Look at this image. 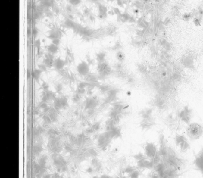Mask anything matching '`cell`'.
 I'll return each instance as SVG.
<instances>
[{
    "label": "cell",
    "instance_id": "27",
    "mask_svg": "<svg viewBox=\"0 0 203 178\" xmlns=\"http://www.w3.org/2000/svg\"><path fill=\"white\" fill-rule=\"evenodd\" d=\"M183 17H184V20H188L189 19H190V17H191V15H190L189 14H186V15L183 16Z\"/></svg>",
    "mask_w": 203,
    "mask_h": 178
},
{
    "label": "cell",
    "instance_id": "16",
    "mask_svg": "<svg viewBox=\"0 0 203 178\" xmlns=\"http://www.w3.org/2000/svg\"><path fill=\"white\" fill-rule=\"evenodd\" d=\"M105 57V54L104 53H101L98 54V55H97L98 60V61H100V63L104 62Z\"/></svg>",
    "mask_w": 203,
    "mask_h": 178
},
{
    "label": "cell",
    "instance_id": "1",
    "mask_svg": "<svg viewBox=\"0 0 203 178\" xmlns=\"http://www.w3.org/2000/svg\"><path fill=\"white\" fill-rule=\"evenodd\" d=\"M186 134L190 140H198L203 136V126L198 123H191L186 128Z\"/></svg>",
    "mask_w": 203,
    "mask_h": 178
},
{
    "label": "cell",
    "instance_id": "9",
    "mask_svg": "<svg viewBox=\"0 0 203 178\" xmlns=\"http://www.w3.org/2000/svg\"><path fill=\"white\" fill-rule=\"evenodd\" d=\"M116 58L119 61V62L123 63V61H124L125 59V55L123 51H118L116 54Z\"/></svg>",
    "mask_w": 203,
    "mask_h": 178
},
{
    "label": "cell",
    "instance_id": "13",
    "mask_svg": "<svg viewBox=\"0 0 203 178\" xmlns=\"http://www.w3.org/2000/svg\"><path fill=\"white\" fill-rule=\"evenodd\" d=\"M129 178H140V173L138 170L134 171L133 172L131 173L130 174L128 175Z\"/></svg>",
    "mask_w": 203,
    "mask_h": 178
},
{
    "label": "cell",
    "instance_id": "14",
    "mask_svg": "<svg viewBox=\"0 0 203 178\" xmlns=\"http://www.w3.org/2000/svg\"><path fill=\"white\" fill-rule=\"evenodd\" d=\"M138 69L139 71L142 73H146L147 71V68L143 64H140L138 66Z\"/></svg>",
    "mask_w": 203,
    "mask_h": 178
},
{
    "label": "cell",
    "instance_id": "22",
    "mask_svg": "<svg viewBox=\"0 0 203 178\" xmlns=\"http://www.w3.org/2000/svg\"><path fill=\"white\" fill-rule=\"evenodd\" d=\"M194 22L196 26H199L201 25V19L199 18H196L194 19Z\"/></svg>",
    "mask_w": 203,
    "mask_h": 178
},
{
    "label": "cell",
    "instance_id": "19",
    "mask_svg": "<svg viewBox=\"0 0 203 178\" xmlns=\"http://www.w3.org/2000/svg\"><path fill=\"white\" fill-rule=\"evenodd\" d=\"M82 0H69V2L73 5H77L80 4Z\"/></svg>",
    "mask_w": 203,
    "mask_h": 178
},
{
    "label": "cell",
    "instance_id": "31",
    "mask_svg": "<svg viewBox=\"0 0 203 178\" xmlns=\"http://www.w3.org/2000/svg\"><path fill=\"white\" fill-rule=\"evenodd\" d=\"M107 1H113L114 0H107Z\"/></svg>",
    "mask_w": 203,
    "mask_h": 178
},
{
    "label": "cell",
    "instance_id": "8",
    "mask_svg": "<svg viewBox=\"0 0 203 178\" xmlns=\"http://www.w3.org/2000/svg\"><path fill=\"white\" fill-rule=\"evenodd\" d=\"M88 70V66L86 65V64L84 62L82 64H81L80 65H79L78 67V70L80 71L79 73L81 75H85V74L87 73Z\"/></svg>",
    "mask_w": 203,
    "mask_h": 178
},
{
    "label": "cell",
    "instance_id": "30",
    "mask_svg": "<svg viewBox=\"0 0 203 178\" xmlns=\"http://www.w3.org/2000/svg\"><path fill=\"white\" fill-rule=\"evenodd\" d=\"M115 178H121L120 176H116Z\"/></svg>",
    "mask_w": 203,
    "mask_h": 178
},
{
    "label": "cell",
    "instance_id": "26",
    "mask_svg": "<svg viewBox=\"0 0 203 178\" xmlns=\"http://www.w3.org/2000/svg\"><path fill=\"white\" fill-rule=\"evenodd\" d=\"M117 4L120 7H123V0H117Z\"/></svg>",
    "mask_w": 203,
    "mask_h": 178
},
{
    "label": "cell",
    "instance_id": "25",
    "mask_svg": "<svg viewBox=\"0 0 203 178\" xmlns=\"http://www.w3.org/2000/svg\"><path fill=\"white\" fill-rule=\"evenodd\" d=\"M60 40L59 39H55L53 40V44H55L56 45H58L60 43Z\"/></svg>",
    "mask_w": 203,
    "mask_h": 178
},
{
    "label": "cell",
    "instance_id": "21",
    "mask_svg": "<svg viewBox=\"0 0 203 178\" xmlns=\"http://www.w3.org/2000/svg\"><path fill=\"white\" fill-rule=\"evenodd\" d=\"M113 10L114 12V13L115 14H116L117 16H119L120 15V11H119V9L117 8H113Z\"/></svg>",
    "mask_w": 203,
    "mask_h": 178
},
{
    "label": "cell",
    "instance_id": "12",
    "mask_svg": "<svg viewBox=\"0 0 203 178\" xmlns=\"http://www.w3.org/2000/svg\"><path fill=\"white\" fill-rule=\"evenodd\" d=\"M40 1L41 4L46 8H49L52 6V0H39Z\"/></svg>",
    "mask_w": 203,
    "mask_h": 178
},
{
    "label": "cell",
    "instance_id": "24",
    "mask_svg": "<svg viewBox=\"0 0 203 178\" xmlns=\"http://www.w3.org/2000/svg\"><path fill=\"white\" fill-rule=\"evenodd\" d=\"M61 176L59 173L55 172V173H54V174H52L51 178H61Z\"/></svg>",
    "mask_w": 203,
    "mask_h": 178
},
{
    "label": "cell",
    "instance_id": "20",
    "mask_svg": "<svg viewBox=\"0 0 203 178\" xmlns=\"http://www.w3.org/2000/svg\"><path fill=\"white\" fill-rule=\"evenodd\" d=\"M126 78L127 79V81L129 83H134V81H135V79H134L133 76H132L131 75L127 76Z\"/></svg>",
    "mask_w": 203,
    "mask_h": 178
},
{
    "label": "cell",
    "instance_id": "15",
    "mask_svg": "<svg viewBox=\"0 0 203 178\" xmlns=\"http://www.w3.org/2000/svg\"><path fill=\"white\" fill-rule=\"evenodd\" d=\"M64 64L62 62L61 59H57V61L55 62L54 65L55 66L56 68H58L57 69H61L63 66Z\"/></svg>",
    "mask_w": 203,
    "mask_h": 178
},
{
    "label": "cell",
    "instance_id": "17",
    "mask_svg": "<svg viewBox=\"0 0 203 178\" xmlns=\"http://www.w3.org/2000/svg\"><path fill=\"white\" fill-rule=\"evenodd\" d=\"M57 50H58V48L55 44H52L48 46V50H50V52H52V53H55L57 51Z\"/></svg>",
    "mask_w": 203,
    "mask_h": 178
},
{
    "label": "cell",
    "instance_id": "10",
    "mask_svg": "<svg viewBox=\"0 0 203 178\" xmlns=\"http://www.w3.org/2000/svg\"><path fill=\"white\" fill-rule=\"evenodd\" d=\"M136 169L132 166H128L126 168L124 169L123 170V173L124 174H127L129 175L131 173L133 172L134 171L136 170Z\"/></svg>",
    "mask_w": 203,
    "mask_h": 178
},
{
    "label": "cell",
    "instance_id": "6",
    "mask_svg": "<svg viewBox=\"0 0 203 178\" xmlns=\"http://www.w3.org/2000/svg\"><path fill=\"white\" fill-rule=\"evenodd\" d=\"M193 165L197 171H199L203 176V147L198 153L195 155Z\"/></svg>",
    "mask_w": 203,
    "mask_h": 178
},
{
    "label": "cell",
    "instance_id": "29",
    "mask_svg": "<svg viewBox=\"0 0 203 178\" xmlns=\"http://www.w3.org/2000/svg\"><path fill=\"white\" fill-rule=\"evenodd\" d=\"M100 178H112L111 176H109V175L108 174H103L102 176H100Z\"/></svg>",
    "mask_w": 203,
    "mask_h": 178
},
{
    "label": "cell",
    "instance_id": "18",
    "mask_svg": "<svg viewBox=\"0 0 203 178\" xmlns=\"http://www.w3.org/2000/svg\"><path fill=\"white\" fill-rule=\"evenodd\" d=\"M122 48V46L121 45L120 43L119 42H117L115 44V45L111 48V49H112V50H114V51H117V50L119 51L120 48Z\"/></svg>",
    "mask_w": 203,
    "mask_h": 178
},
{
    "label": "cell",
    "instance_id": "23",
    "mask_svg": "<svg viewBox=\"0 0 203 178\" xmlns=\"http://www.w3.org/2000/svg\"><path fill=\"white\" fill-rule=\"evenodd\" d=\"M41 73V71H38V70H36V71L34 72V77H36V78H38L39 76H40V73Z\"/></svg>",
    "mask_w": 203,
    "mask_h": 178
},
{
    "label": "cell",
    "instance_id": "7",
    "mask_svg": "<svg viewBox=\"0 0 203 178\" xmlns=\"http://www.w3.org/2000/svg\"><path fill=\"white\" fill-rule=\"evenodd\" d=\"M98 70L100 73L104 76L109 75L111 71V67H109L108 64L104 62H102L98 66Z\"/></svg>",
    "mask_w": 203,
    "mask_h": 178
},
{
    "label": "cell",
    "instance_id": "28",
    "mask_svg": "<svg viewBox=\"0 0 203 178\" xmlns=\"http://www.w3.org/2000/svg\"><path fill=\"white\" fill-rule=\"evenodd\" d=\"M52 174H45L43 175V178H51Z\"/></svg>",
    "mask_w": 203,
    "mask_h": 178
},
{
    "label": "cell",
    "instance_id": "11",
    "mask_svg": "<svg viewBox=\"0 0 203 178\" xmlns=\"http://www.w3.org/2000/svg\"><path fill=\"white\" fill-rule=\"evenodd\" d=\"M132 157L137 161H140L141 159L145 158V157H146V156L145 154H143V153L140 152L139 153L133 155V156H132Z\"/></svg>",
    "mask_w": 203,
    "mask_h": 178
},
{
    "label": "cell",
    "instance_id": "2",
    "mask_svg": "<svg viewBox=\"0 0 203 178\" xmlns=\"http://www.w3.org/2000/svg\"><path fill=\"white\" fill-rule=\"evenodd\" d=\"M174 142L177 148H179L180 152L186 153L190 148V145L187 138L183 135L176 134Z\"/></svg>",
    "mask_w": 203,
    "mask_h": 178
},
{
    "label": "cell",
    "instance_id": "4",
    "mask_svg": "<svg viewBox=\"0 0 203 178\" xmlns=\"http://www.w3.org/2000/svg\"><path fill=\"white\" fill-rule=\"evenodd\" d=\"M192 115V110L190 109L189 106L187 105L184 106L183 109L180 111L179 114V116L181 120L189 125L190 123Z\"/></svg>",
    "mask_w": 203,
    "mask_h": 178
},
{
    "label": "cell",
    "instance_id": "5",
    "mask_svg": "<svg viewBox=\"0 0 203 178\" xmlns=\"http://www.w3.org/2000/svg\"><path fill=\"white\" fill-rule=\"evenodd\" d=\"M144 151L146 157L149 159H152L155 156L158 152L156 146L153 143H147L144 147Z\"/></svg>",
    "mask_w": 203,
    "mask_h": 178
},
{
    "label": "cell",
    "instance_id": "3",
    "mask_svg": "<svg viewBox=\"0 0 203 178\" xmlns=\"http://www.w3.org/2000/svg\"><path fill=\"white\" fill-rule=\"evenodd\" d=\"M180 62L181 65L186 68L191 69L192 70H195V67L194 65V57L192 54H187L183 56Z\"/></svg>",
    "mask_w": 203,
    "mask_h": 178
}]
</instances>
